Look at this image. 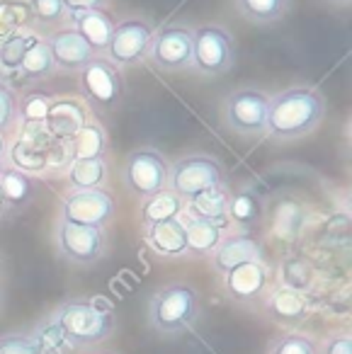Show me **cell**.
<instances>
[{
	"label": "cell",
	"instance_id": "f35d334b",
	"mask_svg": "<svg viewBox=\"0 0 352 354\" xmlns=\"http://www.w3.org/2000/svg\"><path fill=\"white\" fill-rule=\"evenodd\" d=\"M318 354H352L350 330H335V333L328 335V337L318 344Z\"/></svg>",
	"mask_w": 352,
	"mask_h": 354
},
{
	"label": "cell",
	"instance_id": "ab89813d",
	"mask_svg": "<svg viewBox=\"0 0 352 354\" xmlns=\"http://www.w3.org/2000/svg\"><path fill=\"white\" fill-rule=\"evenodd\" d=\"M66 12H85V10H103L107 6V0H64Z\"/></svg>",
	"mask_w": 352,
	"mask_h": 354
},
{
	"label": "cell",
	"instance_id": "ba28073f",
	"mask_svg": "<svg viewBox=\"0 0 352 354\" xmlns=\"http://www.w3.org/2000/svg\"><path fill=\"white\" fill-rule=\"evenodd\" d=\"M80 90L90 107L95 109H112L122 100L124 83L119 68L105 56H95L83 71H80Z\"/></svg>",
	"mask_w": 352,
	"mask_h": 354
},
{
	"label": "cell",
	"instance_id": "7c38bea8",
	"mask_svg": "<svg viewBox=\"0 0 352 354\" xmlns=\"http://www.w3.org/2000/svg\"><path fill=\"white\" fill-rule=\"evenodd\" d=\"M151 61L161 71H182L192 64V30L182 25H168L153 35L148 51Z\"/></svg>",
	"mask_w": 352,
	"mask_h": 354
},
{
	"label": "cell",
	"instance_id": "ee69618b",
	"mask_svg": "<svg viewBox=\"0 0 352 354\" xmlns=\"http://www.w3.org/2000/svg\"><path fill=\"white\" fill-rule=\"evenodd\" d=\"M3 167H6V165H3V162H0V170H3Z\"/></svg>",
	"mask_w": 352,
	"mask_h": 354
},
{
	"label": "cell",
	"instance_id": "cb8c5ba5",
	"mask_svg": "<svg viewBox=\"0 0 352 354\" xmlns=\"http://www.w3.org/2000/svg\"><path fill=\"white\" fill-rule=\"evenodd\" d=\"M182 216V199L173 194L170 189H161L153 197L143 199L141 207V223L143 226H153V223L173 221V218Z\"/></svg>",
	"mask_w": 352,
	"mask_h": 354
},
{
	"label": "cell",
	"instance_id": "30bf717a",
	"mask_svg": "<svg viewBox=\"0 0 352 354\" xmlns=\"http://www.w3.org/2000/svg\"><path fill=\"white\" fill-rule=\"evenodd\" d=\"M114 199L109 192L100 189H71L61 202V221L80 223V226L105 228L114 216Z\"/></svg>",
	"mask_w": 352,
	"mask_h": 354
},
{
	"label": "cell",
	"instance_id": "7402d4cb",
	"mask_svg": "<svg viewBox=\"0 0 352 354\" xmlns=\"http://www.w3.org/2000/svg\"><path fill=\"white\" fill-rule=\"evenodd\" d=\"M182 223H185L187 236V255L192 257H209L219 245L221 236H224V231L209 221H197V218L185 216Z\"/></svg>",
	"mask_w": 352,
	"mask_h": 354
},
{
	"label": "cell",
	"instance_id": "d590c367",
	"mask_svg": "<svg viewBox=\"0 0 352 354\" xmlns=\"http://www.w3.org/2000/svg\"><path fill=\"white\" fill-rule=\"evenodd\" d=\"M0 354H39L30 333L0 335Z\"/></svg>",
	"mask_w": 352,
	"mask_h": 354
},
{
	"label": "cell",
	"instance_id": "f1b7e54d",
	"mask_svg": "<svg viewBox=\"0 0 352 354\" xmlns=\"http://www.w3.org/2000/svg\"><path fill=\"white\" fill-rule=\"evenodd\" d=\"M37 41H39V37L30 35V32H17V35L3 39L0 41V68L3 71H20L27 51H30Z\"/></svg>",
	"mask_w": 352,
	"mask_h": 354
},
{
	"label": "cell",
	"instance_id": "b9f144b4",
	"mask_svg": "<svg viewBox=\"0 0 352 354\" xmlns=\"http://www.w3.org/2000/svg\"><path fill=\"white\" fill-rule=\"evenodd\" d=\"M3 207H6V199H3V192H0V212H3Z\"/></svg>",
	"mask_w": 352,
	"mask_h": 354
},
{
	"label": "cell",
	"instance_id": "44dd1931",
	"mask_svg": "<svg viewBox=\"0 0 352 354\" xmlns=\"http://www.w3.org/2000/svg\"><path fill=\"white\" fill-rule=\"evenodd\" d=\"M69 143V160H98L107 151V136L98 122H85Z\"/></svg>",
	"mask_w": 352,
	"mask_h": 354
},
{
	"label": "cell",
	"instance_id": "8d00e7d4",
	"mask_svg": "<svg viewBox=\"0 0 352 354\" xmlns=\"http://www.w3.org/2000/svg\"><path fill=\"white\" fill-rule=\"evenodd\" d=\"M32 15L39 22L46 25H56V22L66 20V6L64 0H30Z\"/></svg>",
	"mask_w": 352,
	"mask_h": 354
},
{
	"label": "cell",
	"instance_id": "836d02e7",
	"mask_svg": "<svg viewBox=\"0 0 352 354\" xmlns=\"http://www.w3.org/2000/svg\"><path fill=\"white\" fill-rule=\"evenodd\" d=\"M267 354H318V342L306 333H287L274 339Z\"/></svg>",
	"mask_w": 352,
	"mask_h": 354
},
{
	"label": "cell",
	"instance_id": "7bdbcfd3",
	"mask_svg": "<svg viewBox=\"0 0 352 354\" xmlns=\"http://www.w3.org/2000/svg\"><path fill=\"white\" fill-rule=\"evenodd\" d=\"M331 3H340V6H347V3H350V0H331Z\"/></svg>",
	"mask_w": 352,
	"mask_h": 354
},
{
	"label": "cell",
	"instance_id": "83f0119b",
	"mask_svg": "<svg viewBox=\"0 0 352 354\" xmlns=\"http://www.w3.org/2000/svg\"><path fill=\"white\" fill-rule=\"evenodd\" d=\"M0 192H3L6 204H12V207L27 204L32 199V194H35L32 177L15 170V167H3L0 170Z\"/></svg>",
	"mask_w": 352,
	"mask_h": 354
},
{
	"label": "cell",
	"instance_id": "f546056e",
	"mask_svg": "<svg viewBox=\"0 0 352 354\" xmlns=\"http://www.w3.org/2000/svg\"><path fill=\"white\" fill-rule=\"evenodd\" d=\"M51 102H54V95L44 90H30L22 95V100H17V117H22V122L32 127H44Z\"/></svg>",
	"mask_w": 352,
	"mask_h": 354
},
{
	"label": "cell",
	"instance_id": "60d3db41",
	"mask_svg": "<svg viewBox=\"0 0 352 354\" xmlns=\"http://www.w3.org/2000/svg\"><path fill=\"white\" fill-rule=\"evenodd\" d=\"M6 153H8V138H6V133L0 131V162H3V158H6Z\"/></svg>",
	"mask_w": 352,
	"mask_h": 354
},
{
	"label": "cell",
	"instance_id": "4dcf8cb0",
	"mask_svg": "<svg viewBox=\"0 0 352 354\" xmlns=\"http://www.w3.org/2000/svg\"><path fill=\"white\" fill-rule=\"evenodd\" d=\"M32 17V8L25 0H0V41L22 32Z\"/></svg>",
	"mask_w": 352,
	"mask_h": 354
},
{
	"label": "cell",
	"instance_id": "d6986e66",
	"mask_svg": "<svg viewBox=\"0 0 352 354\" xmlns=\"http://www.w3.org/2000/svg\"><path fill=\"white\" fill-rule=\"evenodd\" d=\"M265 313L282 325H297L306 318L308 304L306 296L301 291L287 289V286H277L265 296Z\"/></svg>",
	"mask_w": 352,
	"mask_h": 354
},
{
	"label": "cell",
	"instance_id": "e575fe53",
	"mask_svg": "<svg viewBox=\"0 0 352 354\" xmlns=\"http://www.w3.org/2000/svg\"><path fill=\"white\" fill-rule=\"evenodd\" d=\"M313 281V270L306 260H299V257H292V260L282 262V286L294 291L308 289Z\"/></svg>",
	"mask_w": 352,
	"mask_h": 354
},
{
	"label": "cell",
	"instance_id": "52a82bcc",
	"mask_svg": "<svg viewBox=\"0 0 352 354\" xmlns=\"http://www.w3.org/2000/svg\"><path fill=\"white\" fill-rule=\"evenodd\" d=\"M153 35L156 32L151 30L146 20L141 17H132V20H124L119 25H114L112 37H109L107 44V59L112 61L114 66H137L141 64L143 59H148V51H151L153 44Z\"/></svg>",
	"mask_w": 352,
	"mask_h": 354
},
{
	"label": "cell",
	"instance_id": "277c9868",
	"mask_svg": "<svg viewBox=\"0 0 352 354\" xmlns=\"http://www.w3.org/2000/svg\"><path fill=\"white\" fill-rule=\"evenodd\" d=\"M236 61V44L231 32L219 25H202L192 32V64L202 75H224Z\"/></svg>",
	"mask_w": 352,
	"mask_h": 354
},
{
	"label": "cell",
	"instance_id": "74e56055",
	"mask_svg": "<svg viewBox=\"0 0 352 354\" xmlns=\"http://www.w3.org/2000/svg\"><path fill=\"white\" fill-rule=\"evenodd\" d=\"M17 122V97L10 85L0 83V131H8Z\"/></svg>",
	"mask_w": 352,
	"mask_h": 354
},
{
	"label": "cell",
	"instance_id": "5bb4252c",
	"mask_svg": "<svg viewBox=\"0 0 352 354\" xmlns=\"http://www.w3.org/2000/svg\"><path fill=\"white\" fill-rule=\"evenodd\" d=\"M44 41L51 51L54 66H59V68H64V71H78L80 73V71L98 56L73 27H64V30L51 32Z\"/></svg>",
	"mask_w": 352,
	"mask_h": 354
},
{
	"label": "cell",
	"instance_id": "3957f363",
	"mask_svg": "<svg viewBox=\"0 0 352 354\" xmlns=\"http://www.w3.org/2000/svg\"><path fill=\"white\" fill-rule=\"evenodd\" d=\"M200 315V294L185 281L166 284L151 296L148 320L161 335H180L197 323Z\"/></svg>",
	"mask_w": 352,
	"mask_h": 354
},
{
	"label": "cell",
	"instance_id": "7a4b0ae2",
	"mask_svg": "<svg viewBox=\"0 0 352 354\" xmlns=\"http://www.w3.org/2000/svg\"><path fill=\"white\" fill-rule=\"evenodd\" d=\"M69 349H85L105 342L114 333V313H103L90 299H71L51 313Z\"/></svg>",
	"mask_w": 352,
	"mask_h": 354
},
{
	"label": "cell",
	"instance_id": "2e32d148",
	"mask_svg": "<svg viewBox=\"0 0 352 354\" xmlns=\"http://www.w3.org/2000/svg\"><path fill=\"white\" fill-rule=\"evenodd\" d=\"M229 194L231 192H226L224 185L204 189L182 202V214L187 218H197V221H209L224 231L229 226V214H226L229 212Z\"/></svg>",
	"mask_w": 352,
	"mask_h": 354
},
{
	"label": "cell",
	"instance_id": "9a60e30c",
	"mask_svg": "<svg viewBox=\"0 0 352 354\" xmlns=\"http://www.w3.org/2000/svg\"><path fill=\"white\" fill-rule=\"evenodd\" d=\"M209 257L211 267L224 277L234 267L260 260V245L250 233H229V236H221L219 245Z\"/></svg>",
	"mask_w": 352,
	"mask_h": 354
},
{
	"label": "cell",
	"instance_id": "e0dca14e",
	"mask_svg": "<svg viewBox=\"0 0 352 354\" xmlns=\"http://www.w3.org/2000/svg\"><path fill=\"white\" fill-rule=\"evenodd\" d=\"M88 122V109L71 97H54L44 127L59 141H71L83 124Z\"/></svg>",
	"mask_w": 352,
	"mask_h": 354
},
{
	"label": "cell",
	"instance_id": "4316f807",
	"mask_svg": "<svg viewBox=\"0 0 352 354\" xmlns=\"http://www.w3.org/2000/svg\"><path fill=\"white\" fill-rule=\"evenodd\" d=\"M229 223L240 228H250L263 218V204L253 192H231L229 194Z\"/></svg>",
	"mask_w": 352,
	"mask_h": 354
},
{
	"label": "cell",
	"instance_id": "ac0fdd59",
	"mask_svg": "<svg viewBox=\"0 0 352 354\" xmlns=\"http://www.w3.org/2000/svg\"><path fill=\"white\" fill-rule=\"evenodd\" d=\"M143 241H146V245L151 248L158 257H170V260H175V257L187 255L185 223H182L180 218L146 226Z\"/></svg>",
	"mask_w": 352,
	"mask_h": 354
},
{
	"label": "cell",
	"instance_id": "1f68e13d",
	"mask_svg": "<svg viewBox=\"0 0 352 354\" xmlns=\"http://www.w3.org/2000/svg\"><path fill=\"white\" fill-rule=\"evenodd\" d=\"M32 339H35L39 354H66L69 352V344L64 339V333H61L59 325L49 318H44L39 325L35 328V333H30Z\"/></svg>",
	"mask_w": 352,
	"mask_h": 354
},
{
	"label": "cell",
	"instance_id": "6da1fadb",
	"mask_svg": "<svg viewBox=\"0 0 352 354\" xmlns=\"http://www.w3.org/2000/svg\"><path fill=\"white\" fill-rule=\"evenodd\" d=\"M326 114V100L313 88H287L270 97L265 131L277 141H294L318 127Z\"/></svg>",
	"mask_w": 352,
	"mask_h": 354
},
{
	"label": "cell",
	"instance_id": "4fadbf2b",
	"mask_svg": "<svg viewBox=\"0 0 352 354\" xmlns=\"http://www.w3.org/2000/svg\"><path fill=\"white\" fill-rule=\"evenodd\" d=\"M267 286H270V270L260 260L238 265L224 274L226 296L243 306L258 304L260 299H265Z\"/></svg>",
	"mask_w": 352,
	"mask_h": 354
},
{
	"label": "cell",
	"instance_id": "d4e9b609",
	"mask_svg": "<svg viewBox=\"0 0 352 354\" xmlns=\"http://www.w3.org/2000/svg\"><path fill=\"white\" fill-rule=\"evenodd\" d=\"M66 177H69L71 189H100L105 185V180H107V162H105V158H98V160H71Z\"/></svg>",
	"mask_w": 352,
	"mask_h": 354
},
{
	"label": "cell",
	"instance_id": "8fae6325",
	"mask_svg": "<svg viewBox=\"0 0 352 354\" xmlns=\"http://www.w3.org/2000/svg\"><path fill=\"white\" fill-rule=\"evenodd\" d=\"M56 245H59L61 255L69 262H73V265H93V262H98L105 255L103 228L59 221Z\"/></svg>",
	"mask_w": 352,
	"mask_h": 354
},
{
	"label": "cell",
	"instance_id": "d6a6232c",
	"mask_svg": "<svg viewBox=\"0 0 352 354\" xmlns=\"http://www.w3.org/2000/svg\"><path fill=\"white\" fill-rule=\"evenodd\" d=\"M20 71H22L25 78H32V80L46 78V75L54 71V59H51V51H49V46H46L44 39H39L30 51H27Z\"/></svg>",
	"mask_w": 352,
	"mask_h": 354
},
{
	"label": "cell",
	"instance_id": "ffe728a7",
	"mask_svg": "<svg viewBox=\"0 0 352 354\" xmlns=\"http://www.w3.org/2000/svg\"><path fill=\"white\" fill-rule=\"evenodd\" d=\"M71 22H73V30L88 41V46L95 54L107 49L109 37H112L114 30L112 15H107L105 10H85V12H73Z\"/></svg>",
	"mask_w": 352,
	"mask_h": 354
},
{
	"label": "cell",
	"instance_id": "9c48e42d",
	"mask_svg": "<svg viewBox=\"0 0 352 354\" xmlns=\"http://www.w3.org/2000/svg\"><path fill=\"white\" fill-rule=\"evenodd\" d=\"M267 107L270 95H265L263 90L238 88L234 93H229V97L224 100V119L229 124V129H234L236 133L253 136V133L265 131Z\"/></svg>",
	"mask_w": 352,
	"mask_h": 354
},
{
	"label": "cell",
	"instance_id": "5b68a950",
	"mask_svg": "<svg viewBox=\"0 0 352 354\" xmlns=\"http://www.w3.org/2000/svg\"><path fill=\"white\" fill-rule=\"evenodd\" d=\"M219 185H224V167L219 160H214L211 156H202V153L180 158L168 175V189L177 194L182 202Z\"/></svg>",
	"mask_w": 352,
	"mask_h": 354
},
{
	"label": "cell",
	"instance_id": "8992f818",
	"mask_svg": "<svg viewBox=\"0 0 352 354\" xmlns=\"http://www.w3.org/2000/svg\"><path fill=\"white\" fill-rule=\"evenodd\" d=\"M170 165L156 148H137L127 158L124 167V185L139 197H153L156 192L168 187Z\"/></svg>",
	"mask_w": 352,
	"mask_h": 354
},
{
	"label": "cell",
	"instance_id": "484cf974",
	"mask_svg": "<svg viewBox=\"0 0 352 354\" xmlns=\"http://www.w3.org/2000/svg\"><path fill=\"white\" fill-rule=\"evenodd\" d=\"M234 3L240 15L255 25H272L282 20L292 6V0H234Z\"/></svg>",
	"mask_w": 352,
	"mask_h": 354
},
{
	"label": "cell",
	"instance_id": "603a6c76",
	"mask_svg": "<svg viewBox=\"0 0 352 354\" xmlns=\"http://www.w3.org/2000/svg\"><path fill=\"white\" fill-rule=\"evenodd\" d=\"M8 160L10 167L25 172V175H39L49 167V151L35 146L30 138H20L17 143L8 146Z\"/></svg>",
	"mask_w": 352,
	"mask_h": 354
}]
</instances>
